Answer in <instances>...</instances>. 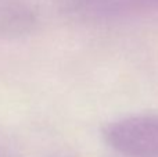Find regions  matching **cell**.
<instances>
[{"label": "cell", "instance_id": "obj_1", "mask_svg": "<svg viewBox=\"0 0 158 157\" xmlns=\"http://www.w3.org/2000/svg\"><path fill=\"white\" fill-rule=\"evenodd\" d=\"M104 138L126 157H158V116L140 114L111 122L104 129Z\"/></svg>", "mask_w": 158, "mask_h": 157}, {"label": "cell", "instance_id": "obj_2", "mask_svg": "<svg viewBox=\"0 0 158 157\" xmlns=\"http://www.w3.org/2000/svg\"><path fill=\"white\" fill-rule=\"evenodd\" d=\"M79 13L90 17H121L158 8V0H71Z\"/></svg>", "mask_w": 158, "mask_h": 157}]
</instances>
